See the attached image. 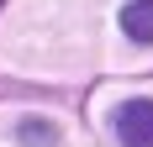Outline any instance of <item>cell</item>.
<instances>
[{"instance_id": "obj_3", "label": "cell", "mask_w": 153, "mask_h": 147, "mask_svg": "<svg viewBox=\"0 0 153 147\" xmlns=\"http://www.w3.org/2000/svg\"><path fill=\"white\" fill-rule=\"evenodd\" d=\"M16 137H21L27 147H53V142H58L53 121H37V116H32V121H21V126H16Z\"/></svg>"}, {"instance_id": "obj_1", "label": "cell", "mask_w": 153, "mask_h": 147, "mask_svg": "<svg viewBox=\"0 0 153 147\" xmlns=\"http://www.w3.org/2000/svg\"><path fill=\"white\" fill-rule=\"evenodd\" d=\"M111 121L122 147H153V100H122Z\"/></svg>"}, {"instance_id": "obj_2", "label": "cell", "mask_w": 153, "mask_h": 147, "mask_svg": "<svg viewBox=\"0 0 153 147\" xmlns=\"http://www.w3.org/2000/svg\"><path fill=\"white\" fill-rule=\"evenodd\" d=\"M122 32L132 42H153V0H132L122 5Z\"/></svg>"}, {"instance_id": "obj_4", "label": "cell", "mask_w": 153, "mask_h": 147, "mask_svg": "<svg viewBox=\"0 0 153 147\" xmlns=\"http://www.w3.org/2000/svg\"><path fill=\"white\" fill-rule=\"evenodd\" d=\"M0 5H5V0H0Z\"/></svg>"}]
</instances>
